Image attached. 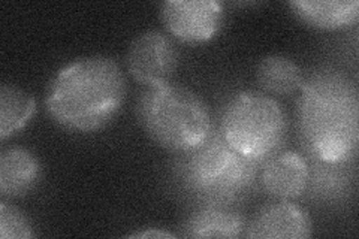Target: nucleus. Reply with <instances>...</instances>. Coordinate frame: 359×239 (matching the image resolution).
Segmentation results:
<instances>
[{
    "label": "nucleus",
    "instance_id": "obj_8",
    "mask_svg": "<svg viewBox=\"0 0 359 239\" xmlns=\"http://www.w3.org/2000/svg\"><path fill=\"white\" fill-rule=\"evenodd\" d=\"M311 235L307 212L289 202L264 207L245 226L244 236L265 239H304Z\"/></svg>",
    "mask_w": 359,
    "mask_h": 239
},
{
    "label": "nucleus",
    "instance_id": "obj_12",
    "mask_svg": "<svg viewBox=\"0 0 359 239\" xmlns=\"http://www.w3.org/2000/svg\"><path fill=\"white\" fill-rule=\"evenodd\" d=\"M290 8L307 25L323 30L344 29L359 15L356 0H295Z\"/></svg>",
    "mask_w": 359,
    "mask_h": 239
},
{
    "label": "nucleus",
    "instance_id": "obj_6",
    "mask_svg": "<svg viewBox=\"0 0 359 239\" xmlns=\"http://www.w3.org/2000/svg\"><path fill=\"white\" fill-rule=\"evenodd\" d=\"M178 63L174 43L163 33L144 32L130 43L126 64L130 75L138 83L156 87L170 83Z\"/></svg>",
    "mask_w": 359,
    "mask_h": 239
},
{
    "label": "nucleus",
    "instance_id": "obj_2",
    "mask_svg": "<svg viewBox=\"0 0 359 239\" xmlns=\"http://www.w3.org/2000/svg\"><path fill=\"white\" fill-rule=\"evenodd\" d=\"M298 100L302 138L323 163H347L359 139L358 90L346 76L320 72L304 81Z\"/></svg>",
    "mask_w": 359,
    "mask_h": 239
},
{
    "label": "nucleus",
    "instance_id": "obj_16",
    "mask_svg": "<svg viewBox=\"0 0 359 239\" xmlns=\"http://www.w3.org/2000/svg\"><path fill=\"white\" fill-rule=\"evenodd\" d=\"M132 238H175V235L170 232H163V231H145V232H138L130 235Z\"/></svg>",
    "mask_w": 359,
    "mask_h": 239
},
{
    "label": "nucleus",
    "instance_id": "obj_4",
    "mask_svg": "<svg viewBox=\"0 0 359 239\" xmlns=\"http://www.w3.org/2000/svg\"><path fill=\"white\" fill-rule=\"evenodd\" d=\"M259 163L232 150L220 133H211L204 144L184 153L180 181L201 203L229 205L252 186Z\"/></svg>",
    "mask_w": 359,
    "mask_h": 239
},
{
    "label": "nucleus",
    "instance_id": "obj_13",
    "mask_svg": "<svg viewBox=\"0 0 359 239\" xmlns=\"http://www.w3.org/2000/svg\"><path fill=\"white\" fill-rule=\"evenodd\" d=\"M257 84L266 93L286 96L295 93L304 84L299 66L283 55H268L256 71Z\"/></svg>",
    "mask_w": 359,
    "mask_h": 239
},
{
    "label": "nucleus",
    "instance_id": "obj_14",
    "mask_svg": "<svg viewBox=\"0 0 359 239\" xmlns=\"http://www.w3.org/2000/svg\"><path fill=\"white\" fill-rule=\"evenodd\" d=\"M35 109L33 96L17 87L4 84L0 90V138L5 139L25 128Z\"/></svg>",
    "mask_w": 359,
    "mask_h": 239
},
{
    "label": "nucleus",
    "instance_id": "obj_5",
    "mask_svg": "<svg viewBox=\"0 0 359 239\" xmlns=\"http://www.w3.org/2000/svg\"><path fill=\"white\" fill-rule=\"evenodd\" d=\"M286 118L282 107L262 93L233 96L222 116L220 135L240 156L261 162L282 144Z\"/></svg>",
    "mask_w": 359,
    "mask_h": 239
},
{
    "label": "nucleus",
    "instance_id": "obj_10",
    "mask_svg": "<svg viewBox=\"0 0 359 239\" xmlns=\"http://www.w3.org/2000/svg\"><path fill=\"white\" fill-rule=\"evenodd\" d=\"M245 220L229 205L202 203L183 224L184 238H238L244 235Z\"/></svg>",
    "mask_w": 359,
    "mask_h": 239
},
{
    "label": "nucleus",
    "instance_id": "obj_9",
    "mask_svg": "<svg viewBox=\"0 0 359 239\" xmlns=\"http://www.w3.org/2000/svg\"><path fill=\"white\" fill-rule=\"evenodd\" d=\"M261 183L269 196L294 199L301 196L310 183V168L304 157L286 151L269 158L265 163Z\"/></svg>",
    "mask_w": 359,
    "mask_h": 239
},
{
    "label": "nucleus",
    "instance_id": "obj_7",
    "mask_svg": "<svg viewBox=\"0 0 359 239\" xmlns=\"http://www.w3.org/2000/svg\"><path fill=\"white\" fill-rule=\"evenodd\" d=\"M162 20L177 39L207 42L222 26L223 6L215 0H170L162 5Z\"/></svg>",
    "mask_w": 359,
    "mask_h": 239
},
{
    "label": "nucleus",
    "instance_id": "obj_15",
    "mask_svg": "<svg viewBox=\"0 0 359 239\" xmlns=\"http://www.w3.org/2000/svg\"><path fill=\"white\" fill-rule=\"evenodd\" d=\"M32 224L26 214L13 205L0 203V238L2 239H27L32 238Z\"/></svg>",
    "mask_w": 359,
    "mask_h": 239
},
{
    "label": "nucleus",
    "instance_id": "obj_11",
    "mask_svg": "<svg viewBox=\"0 0 359 239\" xmlns=\"http://www.w3.org/2000/svg\"><path fill=\"white\" fill-rule=\"evenodd\" d=\"M39 178V161L25 148H8L0 156V191L4 196L27 195L38 184Z\"/></svg>",
    "mask_w": 359,
    "mask_h": 239
},
{
    "label": "nucleus",
    "instance_id": "obj_3",
    "mask_svg": "<svg viewBox=\"0 0 359 239\" xmlns=\"http://www.w3.org/2000/svg\"><path fill=\"white\" fill-rule=\"evenodd\" d=\"M137 114L145 133L170 151H192L212 133L205 102L192 90L170 83L147 87L140 96Z\"/></svg>",
    "mask_w": 359,
    "mask_h": 239
},
{
    "label": "nucleus",
    "instance_id": "obj_1",
    "mask_svg": "<svg viewBox=\"0 0 359 239\" xmlns=\"http://www.w3.org/2000/svg\"><path fill=\"white\" fill-rule=\"evenodd\" d=\"M126 97L120 66L93 55L72 62L54 75L45 96L51 118L74 132L102 129L114 118Z\"/></svg>",
    "mask_w": 359,
    "mask_h": 239
}]
</instances>
